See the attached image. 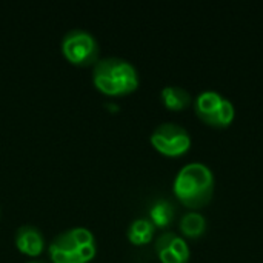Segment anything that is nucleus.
<instances>
[{
  "label": "nucleus",
  "instance_id": "nucleus-10",
  "mask_svg": "<svg viewBox=\"0 0 263 263\" xmlns=\"http://www.w3.org/2000/svg\"><path fill=\"white\" fill-rule=\"evenodd\" d=\"M174 219V208L168 200H157L149 210V220L154 227L165 228Z\"/></svg>",
  "mask_w": 263,
  "mask_h": 263
},
{
  "label": "nucleus",
  "instance_id": "nucleus-5",
  "mask_svg": "<svg viewBox=\"0 0 263 263\" xmlns=\"http://www.w3.org/2000/svg\"><path fill=\"white\" fill-rule=\"evenodd\" d=\"M151 145L168 157H179L188 153L191 148V136L190 133L179 123L165 122L160 123L149 137Z\"/></svg>",
  "mask_w": 263,
  "mask_h": 263
},
{
  "label": "nucleus",
  "instance_id": "nucleus-8",
  "mask_svg": "<svg viewBox=\"0 0 263 263\" xmlns=\"http://www.w3.org/2000/svg\"><path fill=\"white\" fill-rule=\"evenodd\" d=\"M180 233L185 237L190 239H199L205 234L206 230V219L203 217V214H200L199 211H188L186 214H183V217L180 219Z\"/></svg>",
  "mask_w": 263,
  "mask_h": 263
},
{
  "label": "nucleus",
  "instance_id": "nucleus-16",
  "mask_svg": "<svg viewBox=\"0 0 263 263\" xmlns=\"http://www.w3.org/2000/svg\"><path fill=\"white\" fill-rule=\"evenodd\" d=\"M159 259L162 260V263H183L170 248L163 250V251H159Z\"/></svg>",
  "mask_w": 263,
  "mask_h": 263
},
{
  "label": "nucleus",
  "instance_id": "nucleus-6",
  "mask_svg": "<svg viewBox=\"0 0 263 263\" xmlns=\"http://www.w3.org/2000/svg\"><path fill=\"white\" fill-rule=\"evenodd\" d=\"M15 247L20 253L37 257L45 248V239L35 227L23 225L15 231Z\"/></svg>",
  "mask_w": 263,
  "mask_h": 263
},
{
  "label": "nucleus",
  "instance_id": "nucleus-7",
  "mask_svg": "<svg viewBox=\"0 0 263 263\" xmlns=\"http://www.w3.org/2000/svg\"><path fill=\"white\" fill-rule=\"evenodd\" d=\"M160 97H162L163 105L171 111H183L190 105H193V100H194L188 89H185L183 86H176V85L165 86L160 92Z\"/></svg>",
  "mask_w": 263,
  "mask_h": 263
},
{
  "label": "nucleus",
  "instance_id": "nucleus-11",
  "mask_svg": "<svg viewBox=\"0 0 263 263\" xmlns=\"http://www.w3.org/2000/svg\"><path fill=\"white\" fill-rule=\"evenodd\" d=\"M49 247H52L59 251H63V253H77V248H79L69 231L57 234V237L51 242Z\"/></svg>",
  "mask_w": 263,
  "mask_h": 263
},
{
  "label": "nucleus",
  "instance_id": "nucleus-14",
  "mask_svg": "<svg viewBox=\"0 0 263 263\" xmlns=\"http://www.w3.org/2000/svg\"><path fill=\"white\" fill-rule=\"evenodd\" d=\"M69 233H71L74 242L77 243V247H83V245L94 243V234L89 230H86V228H82V227L72 228V230H69Z\"/></svg>",
  "mask_w": 263,
  "mask_h": 263
},
{
  "label": "nucleus",
  "instance_id": "nucleus-15",
  "mask_svg": "<svg viewBox=\"0 0 263 263\" xmlns=\"http://www.w3.org/2000/svg\"><path fill=\"white\" fill-rule=\"evenodd\" d=\"M97 253V248H96V243H89V245H83V247H79L77 248V254L79 257L83 260V262H89Z\"/></svg>",
  "mask_w": 263,
  "mask_h": 263
},
{
  "label": "nucleus",
  "instance_id": "nucleus-17",
  "mask_svg": "<svg viewBox=\"0 0 263 263\" xmlns=\"http://www.w3.org/2000/svg\"><path fill=\"white\" fill-rule=\"evenodd\" d=\"M26 263H45V262H40V260H29V262Z\"/></svg>",
  "mask_w": 263,
  "mask_h": 263
},
{
  "label": "nucleus",
  "instance_id": "nucleus-2",
  "mask_svg": "<svg viewBox=\"0 0 263 263\" xmlns=\"http://www.w3.org/2000/svg\"><path fill=\"white\" fill-rule=\"evenodd\" d=\"M92 80L99 91L108 96L129 94L139 86L136 66L120 57H105L94 63Z\"/></svg>",
  "mask_w": 263,
  "mask_h": 263
},
{
  "label": "nucleus",
  "instance_id": "nucleus-9",
  "mask_svg": "<svg viewBox=\"0 0 263 263\" xmlns=\"http://www.w3.org/2000/svg\"><path fill=\"white\" fill-rule=\"evenodd\" d=\"M156 227L149 219H136L128 230V239L134 245H145L154 237Z\"/></svg>",
  "mask_w": 263,
  "mask_h": 263
},
{
  "label": "nucleus",
  "instance_id": "nucleus-12",
  "mask_svg": "<svg viewBox=\"0 0 263 263\" xmlns=\"http://www.w3.org/2000/svg\"><path fill=\"white\" fill-rule=\"evenodd\" d=\"M170 250H171L182 262H188V259H190V247H188V243L185 242L183 237H180V236L176 234V237L173 239V242H171V245H170ZM162 251H163V250H162Z\"/></svg>",
  "mask_w": 263,
  "mask_h": 263
},
{
  "label": "nucleus",
  "instance_id": "nucleus-3",
  "mask_svg": "<svg viewBox=\"0 0 263 263\" xmlns=\"http://www.w3.org/2000/svg\"><path fill=\"white\" fill-rule=\"evenodd\" d=\"M194 111L197 117L214 128L230 126L234 120L236 109L230 99L223 97L216 91H203L194 100Z\"/></svg>",
  "mask_w": 263,
  "mask_h": 263
},
{
  "label": "nucleus",
  "instance_id": "nucleus-4",
  "mask_svg": "<svg viewBox=\"0 0 263 263\" xmlns=\"http://www.w3.org/2000/svg\"><path fill=\"white\" fill-rule=\"evenodd\" d=\"M62 52L74 65L88 66L99 60V43L96 37L83 29H71L62 39Z\"/></svg>",
  "mask_w": 263,
  "mask_h": 263
},
{
  "label": "nucleus",
  "instance_id": "nucleus-1",
  "mask_svg": "<svg viewBox=\"0 0 263 263\" xmlns=\"http://www.w3.org/2000/svg\"><path fill=\"white\" fill-rule=\"evenodd\" d=\"M214 174L213 171L200 163H186L174 179V194L182 205L196 211L206 206L214 194Z\"/></svg>",
  "mask_w": 263,
  "mask_h": 263
},
{
  "label": "nucleus",
  "instance_id": "nucleus-13",
  "mask_svg": "<svg viewBox=\"0 0 263 263\" xmlns=\"http://www.w3.org/2000/svg\"><path fill=\"white\" fill-rule=\"evenodd\" d=\"M49 256L54 263H85L77 253H63L49 247Z\"/></svg>",
  "mask_w": 263,
  "mask_h": 263
}]
</instances>
